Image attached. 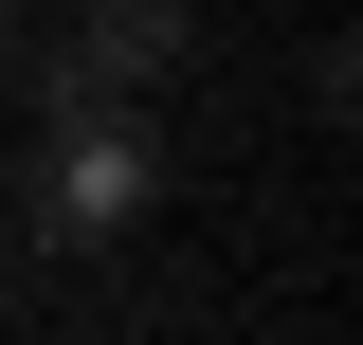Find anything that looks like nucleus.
Listing matches in <instances>:
<instances>
[{"mask_svg": "<svg viewBox=\"0 0 363 345\" xmlns=\"http://www.w3.org/2000/svg\"><path fill=\"white\" fill-rule=\"evenodd\" d=\"M200 55V0H73V91H164Z\"/></svg>", "mask_w": 363, "mask_h": 345, "instance_id": "obj_1", "label": "nucleus"}, {"mask_svg": "<svg viewBox=\"0 0 363 345\" xmlns=\"http://www.w3.org/2000/svg\"><path fill=\"white\" fill-rule=\"evenodd\" d=\"M55 164H73V182H55L73 218H128V200H145V146H128V128H73Z\"/></svg>", "mask_w": 363, "mask_h": 345, "instance_id": "obj_2", "label": "nucleus"}, {"mask_svg": "<svg viewBox=\"0 0 363 345\" xmlns=\"http://www.w3.org/2000/svg\"><path fill=\"white\" fill-rule=\"evenodd\" d=\"M0 55H18V0H0Z\"/></svg>", "mask_w": 363, "mask_h": 345, "instance_id": "obj_3", "label": "nucleus"}]
</instances>
